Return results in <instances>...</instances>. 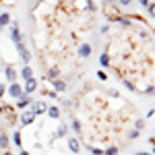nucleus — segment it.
Segmentation results:
<instances>
[{"mask_svg": "<svg viewBox=\"0 0 155 155\" xmlns=\"http://www.w3.org/2000/svg\"><path fill=\"white\" fill-rule=\"evenodd\" d=\"M17 52H19V56L23 58V62H25V64H29V62H31V54H29V50L25 48L23 39H21V41H17Z\"/></svg>", "mask_w": 155, "mask_h": 155, "instance_id": "f257e3e1", "label": "nucleus"}, {"mask_svg": "<svg viewBox=\"0 0 155 155\" xmlns=\"http://www.w3.org/2000/svg\"><path fill=\"white\" fill-rule=\"evenodd\" d=\"M0 114H2L4 118L8 120L11 124H15V122H17V114H15V110H12V107H8V106H0Z\"/></svg>", "mask_w": 155, "mask_h": 155, "instance_id": "f03ea898", "label": "nucleus"}, {"mask_svg": "<svg viewBox=\"0 0 155 155\" xmlns=\"http://www.w3.org/2000/svg\"><path fill=\"white\" fill-rule=\"evenodd\" d=\"M35 116H39V114H46V110H48V106H46V101H31V107H29Z\"/></svg>", "mask_w": 155, "mask_h": 155, "instance_id": "7ed1b4c3", "label": "nucleus"}, {"mask_svg": "<svg viewBox=\"0 0 155 155\" xmlns=\"http://www.w3.org/2000/svg\"><path fill=\"white\" fill-rule=\"evenodd\" d=\"M8 93H11V97H15V99H17V97H21V95H23V87H21V85L15 81V83H12L11 87H8Z\"/></svg>", "mask_w": 155, "mask_h": 155, "instance_id": "20e7f679", "label": "nucleus"}, {"mask_svg": "<svg viewBox=\"0 0 155 155\" xmlns=\"http://www.w3.org/2000/svg\"><path fill=\"white\" fill-rule=\"evenodd\" d=\"M33 120H35V114H33L31 110L23 112V116H21V122H23V126H29V124H33Z\"/></svg>", "mask_w": 155, "mask_h": 155, "instance_id": "39448f33", "label": "nucleus"}, {"mask_svg": "<svg viewBox=\"0 0 155 155\" xmlns=\"http://www.w3.org/2000/svg\"><path fill=\"white\" fill-rule=\"evenodd\" d=\"M4 74H6V81H11V83H15V81H17V71H15V66H12V64H6Z\"/></svg>", "mask_w": 155, "mask_h": 155, "instance_id": "423d86ee", "label": "nucleus"}, {"mask_svg": "<svg viewBox=\"0 0 155 155\" xmlns=\"http://www.w3.org/2000/svg\"><path fill=\"white\" fill-rule=\"evenodd\" d=\"M35 89H37V81H35V79H29V81H25V89H23V93L31 95V93H33Z\"/></svg>", "mask_w": 155, "mask_h": 155, "instance_id": "0eeeda50", "label": "nucleus"}, {"mask_svg": "<svg viewBox=\"0 0 155 155\" xmlns=\"http://www.w3.org/2000/svg\"><path fill=\"white\" fill-rule=\"evenodd\" d=\"M79 56H81V58H89V56H91V46H89V44H81V46H79Z\"/></svg>", "mask_w": 155, "mask_h": 155, "instance_id": "6e6552de", "label": "nucleus"}, {"mask_svg": "<svg viewBox=\"0 0 155 155\" xmlns=\"http://www.w3.org/2000/svg\"><path fill=\"white\" fill-rule=\"evenodd\" d=\"M29 104H31V97L27 95V93H23L21 97H17V106L21 107V110H23V107H27Z\"/></svg>", "mask_w": 155, "mask_h": 155, "instance_id": "1a4fd4ad", "label": "nucleus"}, {"mask_svg": "<svg viewBox=\"0 0 155 155\" xmlns=\"http://www.w3.org/2000/svg\"><path fill=\"white\" fill-rule=\"evenodd\" d=\"M11 37H12L15 44L21 41V31H19V25H17V23H12V27H11Z\"/></svg>", "mask_w": 155, "mask_h": 155, "instance_id": "9d476101", "label": "nucleus"}, {"mask_svg": "<svg viewBox=\"0 0 155 155\" xmlns=\"http://www.w3.org/2000/svg\"><path fill=\"white\" fill-rule=\"evenodd\" d=\"M21 77H23L25 81L33 79V71H31V66H29V64H25V66H23V71H21Z\"/></svg>", "mask_w": 155, "mask_h": 155, "instance_id": "9b49d317", "label": "nucleus"}, {"mask_svg": "<svg viewBox=\"0 0 155 155\" xmlns=\"http://www.w3.org/2000/svg\"><path fill=\"white\" fill-rule=\"evenodd\" d=\"M68 147H71V151H72V153H79V151H81L79 139H71V141H68Z\"/></svg>", "mask_w": 155, "mask_h": 155, "instance_id": "f8f14e48", "label": "nucleus"}, {"mask_svg": "<svg viewBox=\"0 0 155 155\" xmlns=\"http://www.w3.org/2000/svg\"><path fill=\"white\" fill-rule=\"evenodd\" d=\"M52 83H54V91H64V89H66V83H64L62 79H54Z\"/></svg>", "mask_w": 155, "mask_h": 155, "instance_id": "ddd939ff", "label": "nucleus"}, {"mask_svg": "<svg viewBox=\"0 0 155 155\" xmlns=\"http://www.w3.org/2000/svg\"><path fill=\"white\" fill-rule=\"evenodd\" d=\"M0 149H2V151L8 149V137H6L4 132H0Z\"/></svg>", "mask_w": 155, "mask_h": 155, "instance_id": "4468645a", "label": "nucleus"}, {"mask_svg": "<svg viewBox=\"0 0 155 155\" xmlns=\"http://www.w3.org/2000/svg\"><path fill=\"white\" fill-rule=\"evenodd\" d=\"M58 74H60V71H58V68H50V71L46 72L48 81H54V79H58Z\"/></svg>", "mask_w": 155, "mask_h": 155, "instance_id": "2eb2a0df", "label": "nucleus"}, {"mask_svg": "<svg viewBox=\"0 0 155 155\" xmlns=\"http://www.w3.org/2000/svg\"><path fill=\"white\" fill-rule=\"evenodd\" d=\"M8 23H11V17H8L6 12H2V15H0V29H2V27H6Z\"/></svg>", "mask_w": 155, "mask_h": 155, "instance_id": "dca6fc26", "label": "nucleus"}, {"mask_svg": "<svg viewBox=\"0 0 155 155\" xmlns=\"http://www.w3.org/2000/svg\"><path fill=\"white\" fill-rule=\"evenodd\" d=\"M12 141H15V147H23V141H21V132L15 130V134H12Z\"/></svg>", "mask_w": 155, "mask_h": 155, "instance_id": "f3484780", "label": "nucleus"}, {"mask_svg": "<svg viewBox=\"0 0 155 155\" xmlns=\"http://www.w3.org/2000/svg\"><path fill=\"white\" fill-rule=\"evenodd\" d=\"M46 112H48L50 118H60V110H58V107H48Z\"/></svg>", "mask_w": 155, "mask_h": 155, "instance_id": "a211bd4d", "label": "nucleus"}, {"mask_svg": "<svg viewBox=\"0 0 155 155\" xmlns=\"http://www.w3.org/2000/svg\"><path fill=\"white\" fill-rule=\"evenodd\" d=\"M66 132H68V126H66V124H60V126H58V130H56V134H54V137H64Z\"/></svg>", "mask_w": 155, "mask_h": 155, "instance_id": "6ab92c4d", "label": "nucleus"}, {"mask_svg": "<svg viewBox=\"0 0 155 155\" xmlns=\"http://www.w3.org/2000/svg\"><path fill=\"white\" fill-rule=\"evenodd\" d=\"M99 64H101V66H110V64H112V62H110V56H107V54H101Z\"/></svg>", "mask_w": 155, "mask_h": 155, "instance_id": "aec40b11", "label": "nucleus"}, {"mask_svg": "<svg viewBox=\"0 0 155 155\" xmlns=\"http://www.w3.org/2000/svg\"><path fill=\"white\" fill-rule=\"evenodd\" d=\"M72 130L81 132V122H79V120H72Z\"/></svg>", "mask_w": 155, "mask_h": 155, "instance_id": "412c9836", "label": "nucleus"}, {"mask_svg": "<svg viewBox=\"0 0 155 155\" xmlns=\"http://www.w3.org/2000/svg\"><path fill=\"white\" fill-rule=\"evenodd\" d=\"M118 153V147H107L106 149V155H116Z\"/></svg>", "mask_w": 155, "mask_h": 155, "instance_id": "4be33fe9", "label": "nucleus"}, {"mask_svg": "<svg viewBox=\"0 0 155 155\" xmlns=\"http://www.w3.org/2000/svg\"><path fill=\"white\" fill-rule=\"evenodd\" d=\"M124 87H126V89H134V83H132V81H128V79H124Z\"/></svg>", "mask_w": 155, "mask_h": 155, "instance_id": "5701e85b", "label": "nucleus"}, {"mask_svg": "<svg viewBox=\"0 0 155 155\" xmlns=\"http://www.w3.org/2000/svg\"><path fill=\"white\" fill-rule=\"evenodd\" d=\"M134 126H137V130H143V128H145V120H137Z\"/></svg>", "mask_w": 155, "mask_h": 155, "instance_id": "b1692460", "label": "nucleus"}, {"mask_svg": "<svg viewBox=\"0 0 155 155\" xmlns=\"http://www.w3.org/2000/svg\"><path fill=\"white\" fill-rule=\"evenodd\" d=\"M91 149V153L93 155H101V149H97V147H89Z\"/></svg>", "mask_w": 155, "mask_h": 155, "instance_id": "393cba45", "label": "nucleus"}, {"mask_svg": "<svg viewBox=\"0 0 155 155\" xmlns=\"http://www.w3.org/2000/svg\"><path fill=\"white\" fill-rule=\"evenodd\" d=\"M139 132H141V130H137V128H134V130H130L128 137H130V139H137V137H139Z\"/></svg>", "mask_w": 155, "mask_h": 155, "instance_id": "a878e982", "label": "nucleus"}, {"mask_svg": "<svg viewBox=\"0 0 155 155\" xmlns=\"http://www.w3.org/2000/svg\"><path fill=\"white\" fill-rule=\"evenodd\" d=\"M97 79H99V81H106V79H107L106 72H97Z\"/></svg>", "mask_w": 155, "mask_h": 155, "instance_id": "bb28decb", "label": "nucleus"}, {"mask_svg": "<svg viewBox=\"0 0 155 155\" xmlns=\"http://www.w3.org/2000/svg\"><path fill=\"white\" fill-rule=\"evenodd\" d=\"M118 2L122 4V6H130V2H132V0H118Z\"/></svg>", "mask_w": 155, "mask_h": 155, "instance_id": "cd10ccee", "label": "nucleus"}, {"mask_svg": "<svg viewBox=\"0 0 155 155\" xmlns=\"http://www.w3.org/2000/svg\"><path fill=\"white\" fill-rule=\"evenodd\" d=\"M48 97H52V99H54V97H58V91H50Z\"/></svg>", "mask_w": 155, "mask_h": 155, "instance_id": "c85d7f7f", "label": "nucleus"}, {"mask_svg": "<svg viewBox=\"0 0 155 155\" xmlns=\"http://www.w3.org/2000/svg\"><path fill=\"white\" fill-rule=\"evenodd\" d=\"M4 91H6V89H4V85H0V97L4 95Z\"/></svg>", "mask_w": 155, "mask_h": 155, "instance_id": "c756f323", "label": "nucleus"}, {"mask_svg": "<svg viewBox=\"0 0 155 155\" xmlns=\"http://www.w3.org/2000/svg\"><path fill=\"white\" fill-rule=\"evenodd\" d=\"M139 2H141V4H143V6H147V4H149V2H151V0H139Z\"/></svg>", "mask_w": 155, "mask_h": 155, "instance_id": "7c9ffc66", "label": "nucleus"}, {"mask_svg": "<svg viewBox=\"0 0 155 155\" xmlns=\"http://www.w3.org/2000/svg\"><path fill=\"white\" fill-rule=\"evenodd\" d=\"M2 155H12V153L8 151V149H4V153H2Z\"/></svg>", "mask_w": 155, "mask_h": 155, "instance_id": "2f4dec72", "label": "nucleus"}, {"mask_svg": "<svg viewBox=\"0 0 155 155\" xmlns=\"http://www.w3.org/2000/svg\"><path fill=\"white\" fill-rule=\"evenodd\" d=\"M137 155H151V153H145V151H141V153H137Z\"/></svg>", "mask_w": 155, "mask_h": 155, "instance_id": "473e14b6", "label": "nucleus"}, {"mask_svg": "<svg viewBox=\"0 0 155 155\" xmlns=\"http://www.w3.org/2000/svg\"><path fill=\"white\" fill-rule=\"evenodd\" d=\"M21 155H29V153H27V151H21Z\"/></svg>", "mask_w": 155, "mask_h": 155, "instance_id": "72a5a7b5", "label": "nucleus"}, {"mask_svg": "<svg viewBox=\"0 0 155 155\" xmlns=\"http://www.w3.org/2000/svg\"><path fill=\"white\" fill-rule=\"evenodd\" d=\"M106 2H112V0H106Z\"/></svg>", "mask_w": 155, "mask_h": 155, "instance_id": "f704fd0d", "label": "nucleus"}]
</instances>
